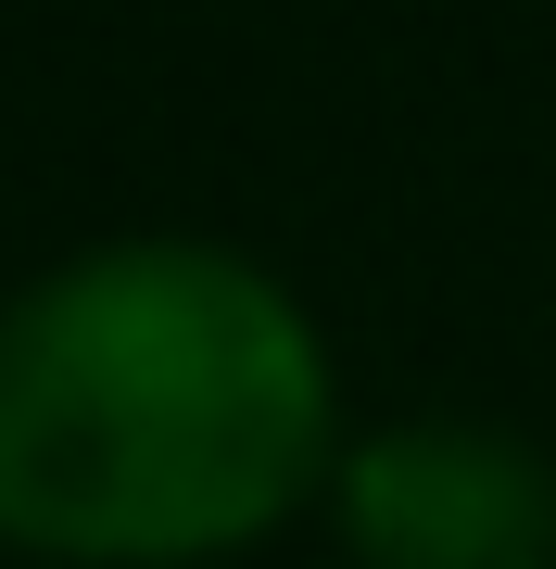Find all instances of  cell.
<instances>
[{"label":"cell","instance_id":"6da1fadb","mask_svg":"<svg viewBox=\"0 0 556 569\" xmlns=\"http://www.w3.org/2000/svg\"><path fill=\"white\" fill-rule=\"evenodd\" d=\"M316 305L241 241L127 228L0 291V545L39 569H228L342 468Z\"/></svg>","mask_w":556,"mask_h":569},{"label":"cell","instance_id":"7a4b0ae2","mask_svg":"<svg viewBox=\"0 0 556 569\" xmlns=\"http://www.w3.org/2000/svg\"><path fill=\"white\" fill-rule=\"evenodd\" d=\"M316 519L342 569H556V456L506 418L405 406L342 430Z\"/></svg>","mask_w":556,"mask_h":569}]
</instances>
